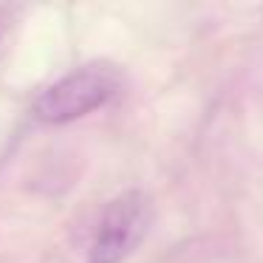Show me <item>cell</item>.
<instances>
[{
    "label": "cell",
    "instance_id": "cell-1",
    "mask_svg": "<svg viewBox=\"0 0 263 263\" xmlns=\"http://www.w3.org/2000/svg\"><path fill=\"white\" fill-rule=\"evenodd\" d=\"M122 88V77L114 65L91 63L71 74L60 77L57 82L46 88L34 102V116L40 122H71L91 110L102 108L108 99H114Z\"/></svg>",
    "mask_w": 263,
    "mask_h": 263
},
{
    "label": "cell",
    "instance_id": "cell-2",
    "mask_svg": "<svg viewBox=\"0 0 263 263\" xmlns=\"http://www.w3.org/2000/svg\"><path fill=\"white\" fill-rule=\"evenodd\" d=\"M147 223V195L139 190H127V193L116 195L99 218V227L93 232L91 249H88V263H122L144 238Z\"/></svg>",
    "mask_w": 263,
    "mask_h": 263
}]
</instances>
